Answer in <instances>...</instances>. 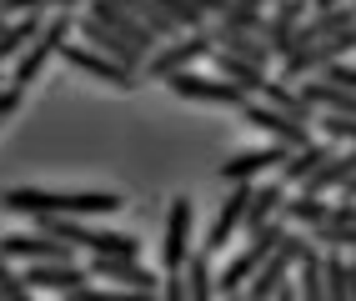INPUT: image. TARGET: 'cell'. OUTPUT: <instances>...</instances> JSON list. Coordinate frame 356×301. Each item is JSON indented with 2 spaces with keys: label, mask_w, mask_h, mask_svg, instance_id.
Listing matches in <instances>:
<instances>
[{
  "label": "cell",
  "mask_w": 356,
  "mask_h": 301,
  "mask_svg": "<svg viewBox=\"0 0 356 301\" xmlns=\"http://www.w3.org/2000/svg\"><path fill=\"white\" fill-rule=\"evenodd\" d=\"M161 296H171V301H186V296H191L186 271H165V276H161Z\"/></svg>",
  "instance_id": "cell-30"
},
{
  "label": "cell",
  "mask_w": 356,
  "mask_h": 301,
  "mask_svg": "<svg viewBox=\"0 0 356 301\" xmlns=\"http://www.w3.org/2000/svg\"><path fill=\"white\" fill-rule=\"evenodd\" d=\"M337 151H341V141H331V136H326V141H306V146H296V151L286 156V166H281L276 176L286 181V186H301V181L312 176V171H321Z\"/></svg>",
  "instance_id": "cell-18"
},
{
  "label": "cell",
  "mask_w": 356,
  "mask_h": 301,
  "mask_svg": "<svg viewBox=\"0 0 356 301\" xmlns=\"http://www.w3.org/2000/svg\"><path fill=\"white\" fill-rule=\"evenodd\" d=\"M326 296L331 301L351 296V257L337 251V246H326Z\"/></svg>",
  "instance_id": "cell-25"
},
{
  "label": "cell",
  "mask_w": 356,
  "mask_h": 301,
  "mask_svg": "<svg viewBox=\"0 0 356 301\" xmlns=\"http://www.w3.org/2000/svg\"><path fill=\"white\" fill-rule=\"evenodd\" d=\"M90 15L106 20L111 31H121L126 40H136L140 51H156V45H161V40H156V31H151V26H146V20H140L131 6H121V0H90Z\"/></svg>",
  "instance_id": "cell-15"
},
{
  "label": "cell",
  "mask_w": 356,
  "mask_h": 301,
  "mask_svg": "<svg viewBox=\"0 0 356 301\" xmlns=\"http://www.w3.org/2000/svg\"><path fill=\"white\" fill-rule=\"evenodd\" d=\"M291 151L296 146H286V141H271V146H256V151H236V156L221 161V181H256L266 171H281Z\"/></svg>",
  "instance_id": "cell-13"
},
{
  "label": "cell",
  "mask_w": 356,
  "mask_h": 301,
  "mask_svg": "<svg viewBox=\"0 0 356 301\" xmlns=\"http://www.w3.org/2000/svg\"><path fill=\"white\" fill-rule=\"evenodd\" d=\"M70 26H76V20H70V10H51V15H45V26H40L35 40L26 45V56L10 60V81H15V86H31V81L45 71V60L60 56V45L70 40Z\"/></svg>",
  "instance_id": "cell-4"
},
{
  "label": "cell",
  "mask_w": 356,
  "mask_h": 301,
  "mask_svg": "<svg viewBox=\"0 0 356 301\" xmlns=\"http://www.w3.org/2000/svg\"><path fill=\"white\" fill-rule=\"evenodd\" d=\"M241 115H246V126L266 131L271 141H286V146H306V141H312V131H316L312 121H296L291 111H281V106H271V101H246Z\"/></svg>",
  "instance_id": "cell-11"
},
{
  "label": "cell",
  "mask_w": 356,
  "mask_h": 301,
  "mask_svg": "<svg viewBox=\"0 0 356 301\" xmlns=\"http://www.w3.org/2000/svg\"><path fill=\"white\" fill-rule=\"evenodd\" d=\"M251 186H256V181H231L221 211H216V221H211V231H206V251H226V246H231V236H236V231H241V221H246Z\"/></svg>",
  "instance_id": "cell-14"
},
{
  "label": "cell",
  "mask_w": 356,
  "mask_h": 301,
  "mask_svg": "<svg viewBox=\"0 0 356 301\" xmlns=\"http://www.w3.org/2000/svg\"><path fill=\"white\" fill-rule=\"evenodd\" d=\"M15 296H31L26 271H15V266L6 261V251H0V301H15Z\"/></svg>",
  "instance_id": "cell-28"
},
{
  "label": "cell",
  "mask_w": 356,
  "mask_h": 301,
  "mask_svg": "<svg viewBox=\"0 0 356 301\" xmlns=\"http://www.w3.org/2000/svg\"><path fill=\"white\" fill-rule=\"evenodd\" d=\"M312 15V0H271V26H266V40H271V51L276 56H286L291 45H296V31H301V20Z\"/></svg>",
  "instance_id": "cell-17"
},
{
  "label": "cell",
  "mask_w": 356,
  "mask_h": 301,
  "mask_svg": "<svg viewBox=\"0 0 356 301\" xmlns=\"http://www.w3.org/2000/svg\"><path fill=\"white\" fill-rule=\"evenodd\" d=\"M191 221H196L191 196H176L165 206V241H161V266L165 271H186V261H191Z\"/></svg>",
  "instance_id": "cell-9"
},
{
  "label": "cell",
  "mask_w": 356,
  "mask_h": 301,
  "mask_svg": "<svg viewBox=\"0 0 356 301\" xmlns=\"http://www.w3.org/2000/svg\"><path fill=\"white\" fill-rule=\"evenodd\" d=\"M286 211V181H266V186H251V206H246V221H241V236L261 231L266 221H276Z\"/></svg>",
  "instance_id": "cell-19"
},
{
  "label": "cell",
  "mask_w": 356,
  "mask_h": 301,
  "mask_svg": "<svg viewBox=\"0 0 356 301\" xmlns=\"http://www.w3.org/2000/svg\"><path fill=\"white\" fill-rule=\"evenodd\" d=\"M60 60L76 65V71H86V76H96V81H106V86H121V90L140 81V71H131V65H121V60H111L106 51H96V45H86V40H65V45H60Z\"/></svg>",
  "instance_id": "cell-10"
},
{
  "label": "cell",
  "mask_w": 356,
  "mask_h": 301,
  "mask_svg": "<svg viewBox=\"0 0 356 301\" xmlns=\"http://www.w3.org/2000/svg\"><path fill=\"white\" fill-rule=\"evenodd\" d=\"M26 286L31 291H65V296H96V276L76 257L70 261H26Z\"/></svg>",
  "instance_id": "cell-6"
},
{
  "label": "cell",
  "mask_w": 356,
  "mask_h": 301,
  "mask_svg": "<svg viewBox=\"0 0 356 301\" xmlns=\"http://www.w3.org/2000/svg\"><path fill=\"white\" fill-rule=\"evenodd\" d=\"M306 246H312V236H301V231H286V236H281V246L256 266V276L246 282V296H276L281 286L291 282V266L301 261V251H306Z\"/></svg>",
  "instance_id": "cell-7"
},
{
  "label": "cell",
  "mask_w": 356,
  "mask_h": 301,
  "mask_svg": "<svg viewBox=\"0 0 356 301\" xmlns=\"http://www.w3.org/2000/svg\"><path fill=\"white\" fill-rule=\"evenodd\" d=\"M316 131L331 136L341 146H356V115H341V111H316Z\"/></svg>",
  "instance_id": "cell-27"
},
{
  "label": "cell",
  "mask_w": 356,
  "mask_h": 301,
  "mask_svg": "<svg viewBox=\"0 0 356 301\" xmlns=\"http://www.w3.org/2000/svg\"><path fill=\"white\" fill-rule=\"evenodd\" d=\"M20 101H26V86H15V81H10V86H0V126H6L10 115L20 111Z\"/></svg>",
  "instance_id": "cell-29"
},
{
  "label": "cell",
  "mask_w": 356,
  "mask_h": 301,
  "mask_svg": "<svg viewBox=\"0 0 356 301\" xmlns=\"http://www.w3.org/2000/svg\"><path fill=\"white\" fill-rule=\"evenodd\" d=\"M341 56H356V26L341 31V35H326V40H312V45L286 51V56H281V76H286L291 86H296V81H312V76L331 71Z\"/></svg>",
  "instance_id": "cell-1"
},
{
  "label": "cell",
  "mask_w": 356,
  "mask_h": 301,
  "mask_svg": "<svg viewBox=\"0 0 356 301\" xmlns=\"http://www.w3.org/2000/svg\"><path fill=\"white\" fill-rule=\"evenodd\" d=\"M165 86H171L181 101H201V106H231V111H241V106L251 101L246 90L236 86V81H226L221 71L206 76V71H196V65H191V71H181V76H171Z\"/></svg>",
  "instance_id": "cell-5"
},
{
  "label": "cell",
  "mask_w": 356,
  "mask_h": 301,
  "mask_svg": "<svg viewBox=\"0 0 356 301\" xmlns=\"http://www.w3.org/2000/svg\"><path fill=\"white\" fill-rule=\"evenodd\" d=\"M211 65H216V71L226 76V81H236L246 90V96H261V90H266V65L261 60H246V56H231V51H211Z\"/></svg>",
  "instance_id": "cell-20"
},
{
  "label": "cell",
  "mask_w": 356,
  "mask_h": 301,
  "mask_svg": "<svg viewBox=\"0 0 356 301\" xmlns=\"http://www.w3.org/2000/svg\"><path fill=\"white\" fill-rule=\"evenodd\" d=\"M206 35L216 40V51H231V56H246V60H261V65H271V40L266 35H256V31H241V26H226V20H211Z\"/></svg>",
  "instance_id": "cell-16"
},
{
  "label": "cell",
  "mask_w": 356,
  "mask_h": 301,
  "mask_svg": "<svg viewBox=\"0 0 356 301\" xmlns=\"http://www.w3.org/2000/svg\"><path fill=\"white\" fill-rule=\"evenodd\" d=\"M211 51H216V40H211L206 31H181L176 40H161L156 45L140 76H146V81H171L181 71H191L196 60H211Z\"/></svg>",
  "instance_id": "cell-3"
},
{
  "label": "cell",
  "mask_w": 356,
  "mask_h": 301,
  "mask_svg": "<svg viewBox=\"0 0 356 301\" xmlns=\"http://www.w3.org/2000/svg\"><path fill=\"white\" fill-rule=\"evenodd\" d=\"M86 266L111 291H151V296L161 291V276L151 266H140V257H90Z\"/></svg>",
  "instance_id": "cell-8"
},
{
  "label": "cell",
  "mask_w": 356,
  "mask_h": 301,
  "mask_svg": "<svg viewBox=\"0 0 356 301\" xmlns=\"http://www.w3.org/2000/svg\"><path fill=\"white\" fill-rule=\"evenodd\" d=\"M211 257L216 251H191V261H186V286H191V301H206V296H216L221 282H216V271H211Z\"/></svg>",
  "instance_id": "cell-24"
},
{
  "label": "cell",
  "mask_w": 356,
  "mask_h": 301,
  "mask_svg": "<svg viewBox=\"0 0 356 301\" xmlns=\"http://www.w3.org/2000/svg\"><path fill=\"white\" fill-rule=\"evenodd\" d=\"M45 26V15H10L6 20V31H0V65H6V60H20V56H26V45L35 40V31Z\"/></svg>",
  "instance_id": "cell-21"
},
{
  "label": "cell",
  "mask_w": 356,
  "mask_h": 301,
  "mask_svg": "<svg viewBox=\"0 0 356 301\" xmlns=\"http://www.w3.org/2000/svg\"><path fill=\"white\" fill-rule=\"evenodd\" d=\"M296 271H301V296H312V301H321L326 296V251L312 241V246H306L301 251V261H296Z\"/></svg>",
  "instance_id": "cell-22"
},
{
  "label": "cell",
  "mask_w": 356,
  "mask_h": 301,
  "mask_svg": "<svg viewBox=\"0 0 356 301\" xmlns=\"http://www.w3.org/2000/svg\"><path fill=\"white\" fill-rule=\"evenodd\" d=\"M0 86H6V76H0Z\"/></svg>",
  "instance_id": "cell-31"
},
{
  "label": "cell",
  "mask_w": 356,
  "mask_h": 301,
  "mask_svg": "<svg viewBox=\"0 0 356 301\" xmlns=\"http://www.w3.org/2000/svg\"><path fill=\"white\" fill-rule=\"evenodd\" d=\"M312 241L316 246H337L346 257H356V221H321L312 226Z\"/></svg>",
  "instance_id": "cell-26"
},
{
  "label": "cell",
  "mask_w": 356,
  "mask_h": 301,
  "mask_svg": "<svg viewBox=\"0 0 356 301\" xmlns=\"http://www.w3.org/2000/svg\"><path fill=\"white\" fill-rule=\"evenodd\" d=\"M286 231H291V221H286V216H276V221H266L261 231H251V236H246V246H241V257H236V261H226V271L216 276V282H221V291H226V296L246 291V282L256 276V266H261V261H266L271 251L281 246V236H286Z\"/></svg>",
  "instance_id": "cell-2"
},
{
  "label": "cell",
  "mask_w": 356,
  "mask_h": 301,
  "mask_svg": "<svg viewBox=\"0 0 356 301\" xmlns=\"http://www.w3.org/2000/svg\"><path fill=\"white\" fill-rule=\"evenodd\" d=\"M281 216H286L291 226H306V231H312V226H321V221L331 216V201L316 196V191H301V196H286V211H281Z\"/></svg>",
  "instance_id": "cell-23"
},
{
  "label": "cell",
  "mask_w": 356,
  "mask_h": 301,
  "mask_svg": "<svg viewBox=\"0 0 356 301\" xmlns=\"http://www.w3.org/2000/svg\"><path fill=\"white\" fill-rule=\"evenodd\" d=\"M76 31H81V40H86V45H96V51H106L111 60H121V65H131V71H146V60H151V51H140L136 40H126L121 31H111L106 20H96V15H86V20H76Z\"/></svg>",
  "instance_id": "cell-12"
}]
</instances>
